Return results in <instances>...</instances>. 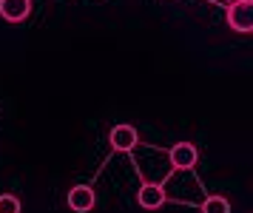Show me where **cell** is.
<instances>
[{
	"label": "cell",
	"instance_id": "obj_1",
	"mask_svg": "<svg viewBox=\"0 0 253 213\" xmlns=\"http://www.w3.org/2000/svg\"><path fill=\"white\" fill-rule=\"evenodd\" d=\"M228 26L239 34L253 32V0H236L228 9Z\"/></svg>",
	"mask_w": 253,
	"mask_h": 213
},
{
	"label": "cell",
	"instance_id": "obj_2",
	"mask_svg": "<svg viewBox=\"0 0 253 213\" xmlns=\"http://www.w3.org/2000/svg\"><path fill=\"white\" fill-rule=\"evenodd\" d=\"M108 142H111L114 151L128 154V151H134L137 142H139L137 128H134V125H114V128H111V134H108Z\"/></svg>",
	"mask_w": 253,
	"mask_h": 213
},
{
	"label": "cell",
	"instance_id": "obj_3",
	"mask_svg": "<svg viewBox=\"0 0 253 213\" xmlns=\"http://www.w3.org/2000/svg\"><path fill=\"white\" fill-rule=\"evenodd\" d=\"M94 205H97V193L91 185H74L69 191V208L74 213H88L94 211Z\"/></svg>",
	"mask_w": 253,
	"mask_h": 213
},
{
	"label": "cell",
	"instance_id": "obj_4",
	"mask_svg": "<svg viewBox=\"0 0 253 213\" xmlns=\"http://www.w3.org/2000/svg\"><path fill=\"white\" fill-rule=\"evenodd\" d=\"M165 191H162V185H154V182H145V185H139V193H137V202L139 208H145V211H160L162 205H165Z\"/></svg>",
	"mask_w": 253,
	"mask_h": 213
},
{
	"label": "cell",
	"instance_id": "obj_5",
	"mask_svg": "<svg viewBox=\"0 0 253 213\" xmlns=\"http://www.w3.org/2000/svg\"><path fill=\"white\" fill-rule=\"evenodd\" d=\"M168 157H171V165L176 170H191L196 165L199 154H196V145H191V142H176Z\"/></svg>",
	"mask_w": 253,
	"mask_h": 213
},
{
	"label": "cell",
	"instance_id": "obj_6",
	"mask_svg": "<svg viewBox=\"0 0 253 213\" xmlns=\"http://www.w3.org/2000/svg\"><path fill=\"white\" fill-rule=\"evenodd\" d=\"M32 14V0H0V17L9 23H23Z\"/></svg>",
	"mask_w": 253,
	"mask_h": 213
},
{
	"label": "cell",
	"instance_id": "obj_7",
	"mask_svg": "<svg viewBox=\"0 0 253 213\" xmlns=\"http://www.w3.org/2000/svg\"><path fill=\"white\" fill-rule=\"evenodd\" d=\"M199 211L202 213H230V202L225 196H208Z\"/></svg>",
	"mask_w": 253,
	"mask_h": 213
},
{
	"label": "cell",
	"instance_id": "obj_8",
	"mask_svg": "<svg viewBox=\"0 0 253 213\" xmlns=\"http://www.w3.org/2000/svg\"><path fill=\"white\" fill-rule=\"evenodd\" d=\"M0 213H20V199L12 193H3L0 196Z\"/></svg>",
	"mask_w": 253,
	"mask_h": 213
}]
</instances>
